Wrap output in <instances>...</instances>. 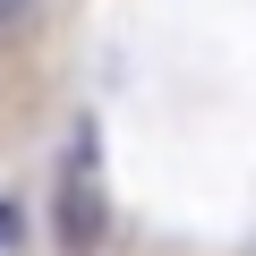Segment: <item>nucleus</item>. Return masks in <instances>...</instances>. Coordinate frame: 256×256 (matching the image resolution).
Returning a JSON list of instances; mask_svg holds the SVG:
<instances>
[{"instance_id": "nucleus-1", "label": "nucleus", "mask_w": 256, "mask_h": 256, "mask_svg": "<svg viewBox=\"0 0 256 256\" xmlns=\"http://www.w3.org/2000/svg\"><path fill=\"white\" fill-rule=\"evenodd\" d=\"M94 239H102L94 137H68V154H60V256H94Z\"/></svg>"}, {"instance_id": "nucleus-2", "label": "nucleus", "mask_w": 256, "mask_h": 256, "mask_svg": "<svg viewBox=\"0 0 256 256\" xmlns=\"http://www.w3.org/2000/svg\"><path fill=\"white\" fill-rule=\"evenodd\" d=\"M26 9H34V0H0V26H18V18H26Z\"/></svg>"}, {"instance_id": "nucleus-3", "label": "nucleus", "mask_w": 256, "mask_h": 256, "mask_svg": "<svg viewBox=\"0 0 256 256\" xmlns=\"http://www.w3.org/2000/svg\"><path fill=\"white\" fill-rule=\"evenodd\" d=\"M0 239H9V222H0Z\"/></svg>"}]
</instances>
